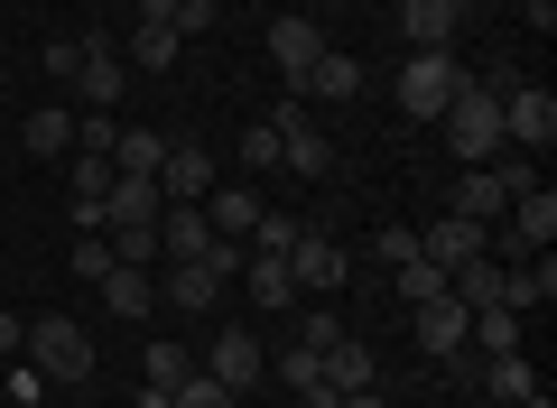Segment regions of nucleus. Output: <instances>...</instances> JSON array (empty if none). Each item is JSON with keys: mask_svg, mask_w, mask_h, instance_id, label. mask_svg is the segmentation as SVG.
<instances>
[{"mask_svg": "<svg viewBox=\"0 0 557 408\" xmlns=\"http://www.w3.org/2000/svg\"><path fill=\"white\" fill-rule=\"evenodd\" d=\"M465 75H474V65H465L456 47H418V57L399 65V112H409V121H437L446 102L465 94Z\"/></svg>", "mask_w": 557, "mask_h": 408, "instance_id": "f257e3e1", "label": "nucleus"}, {"mask_svg": "<svg viewBox=\"0 0 557 408\" xmlns=\"http://www.w3.org/2000/svg\"><path fill=\"white\" fill-rule=\"evenodd\" d=\"M20 353H28V362H38L57 390H84V381H94V334H84L75 316H38Z\"/></svg>", "mask_w": 557, "mask_h": 408, "instance_id": "f03ea898", "label": "nucleus"}, {"mask_svg": "<svg viewBox=\"0 0 557 408\" xmlns=\"http://www.w3.org/2000/svg\"><path fill=\"white\" fill-rule=\"evenodd\" d=\"M548 139H557V94L548 84H511V94H502V149L539 158Z\"/></svg>", "mask_w": 557, "mask_h": 408, "instance_id": "7ed1b4c3", "label": "nucleus"}, {"mask_svg": "<svg viewBox=\"0 0 557 408\" xmlns=\"http://www.w3.org/2000/svg\"><path fill=\"white\" fill-rule=\"evenodd\" d=\"M409 325H418V353H437V362H465V353H474V307H465L456 288L428 297V307H409Z\"/></svg>", "mask_w": 557, "mask_h": 408, "instance_id": "20e7f679", "label": "nucleus"}, {"mask_svg": "<svg viewBox=\"0 0 557 408\" xmlns=\"http://www.w3.org/2000/svg\"><path fill=\"white\" fill-rule=\"evenodd\" d=\"M223 176H214V149L205 139H168V158H159V195L168 205H205Z\"/></svg>", "mask_w": 557, "mask_h": 408, "instance_id": "39448f33", "label": "nucleus"}, {"mask_svg": "<svg viewBox=\"0 0 557 408\" xmlns=\"http://www.w3.org/2000/svg\"><path fill=\"white\" fill-rule=\"evenodd\" d=\"M344 270H354V260H344V242H335V233H317V223L288 242V279H298V297H307V288L335 297V288H344Z\"/></svg>", "mask_w": 557, "mask_h": 408, "instance_id": "423d86ee", "label": "nucleus"}, {"mask_svg": "<svg viewBox=\"0 0 557 408\" xmlns=\"http://www.w3.org/2000/svg\"><path fill=\"white\" fill-rule=\"evenodd\" d=\"M270 57H278V75H288V94L307 102V65L325 57V38H317V20H298V10H278V20H270Z\"/></svg>", "mask_w": 557, "mask_h": 408, "instance_id": "0eeeda50", "label": "nucleus"}, {"mask_svg": "<svg viewBox=\"0 0 557 408\" xmlns=\"http://www.w3.org/2000/svg\"><path fill=\"white\" fill-rule=\"evenodd\" d=\"M418 251L437 260V270H465V260L493 251V223H474V214H437L428 233H418Z\"/></svg>", "mask_w": 557, "mask_h": 408, "instance_id": "6e6552de", "label": "nucleus"}, {"mask_svg": "<svg viewBox=\"0 0 557 408\" xmlns=\"http://www.w3.org/2000/svg\"><path fill=\"white\" fill-rule=\"evenodd\" d=\"M121 84H131V65H121V47L84 38V65H75V102H84V112H112V102H121Z\"/></svg>", "mask_w": 557, "mask_h": 408, "instance_id": "1a4fd4ad", "label": "nucleus"}, {"mask_svg": "<svg viewBox=\"0 0 557 408\" xmlns=\"http://www.w3.org/2000/svg\"><path fill=\"white\" fill-rule=\"evenodd\" d=\"M196 371H214V381H223V390H233V399H242V390H251L260 371H270V353H260L251 334L233 325V334H214V344H205V362H196Z\"/></svg>", "mask_w": 557, "mask_h": 408, "instance_id": "9d476101", "label": "nucleus"}, {"mask_svg": "<svg viewBox=\"0 0 557 408\" xmlns=\"http://www.w3.org/2000/svg\"><path fill=\"white\" fill-rule=\"evenodd\" d=\"M177 57H186V38H177L168 20H139L131 38H121V65H131V75H168Z\"/></svg>", "mask_w": 557, "mask_h": 408, "instance_id": "9b49d317", "label": "nucleus"}, {"mask_svg": "<svg viewBox=\"0 0 557 408\" xmlns=\"http://www.w3.org/2000/svg\"><path fill=\"white\" fill-rule=\"evenodd\" d=\"M94 288H102V307H112V316H131V325H139L149 307H159V279H149V270H131V260H112V270H102Z\"/></svg>", "mask_w": 557, "mask_h": 408, "instance_id": "f8f14e48", "label": "nucleus"}, {"mask_svg": "<svg viewBox=\"0 0 557 408\" xmlns=\"http://www.w3.org/2000/svg\"><path fill=\"white\" fill-rule=\"evenodd\" d=\"M548 242H557V195L548 186L511 195V251H548Z\"/></svg>", "mask_w": 557, "mask_h": 408, "instance_id": "ddd939ff", "label": "nucleus"}, {"mask_svg": "<svg viewBox=\"0 0 557 408\" xmlns=\"http://www.w3.org/2000/svg\"><path fill=\"white\" fill-rule=\"evenodd\" d=\"M205 242H214L205 205H159V251L168 260H205Z\"/></svg>", "mask_w": 557, "mask_h": 408, "instance_id": "4468645a", "label": "nucleus"}, {"mask_svg": "<svg viewBox=\"0 0 557 408\" xmlns=\"http://www.w3.org/2000/svg\"><path fill=\"white\" fill-rule=\"evenodd\" d=\"M502 307H511V316L557 307V260H548V251H530V270H511V279H502Z\"/></svg>", "mask_w": 557, "mask_h": 408, "instance_id": "2eb2a0df", "label": "nucleus"}, {"mask_svg": "<svg viewBox=\"0 0 557 408\" xmlns=\"http://www.w3.org/2000/svg\"><path fill=\"white\" fill-rule=\"evenodd\" d=\"M399 28H409V47H456L465 10L456 0H399Z\"/></svg>", "mask_w": 557, "mask_h": 408, "instance_id": "dca6fc26", "label": "nucleus"}, {"mask_svg": "<svg viewBox=\"0 0 557 408\" xmlns=\"http://www.w3.org/2000/svg\"><path fill=\"white\" fill-rule=\"evenodd\" d=\"M260 214H270V205H260L251 186H214V195H205V223H214L223 242H251V223H260Z\"/></svg>", "mask_w": 557, "mask_h": 408, "instance_id": "f3484780", "label": "nucleus"}, {"mask_svg": "<svg viewBox=\"0 0 557 408\" xmlns=\"http://www.w3.org/2000/svg\"><path fill=\"white\" fill-rule=\"evenodd\" d=\"M325 390H335V399H354V390H381V371H372V353L354 344V334H344L335 353H325V371H317Z\"/></svg>", "mask_w": 557, "mask_h": 408, "instance_id": "a211bd4d", "label": "nucleus"}, {"mask_svg": "<svg viewBox=\"0 0 557 408\" xmlns=\"http://www.w3.org/2000/svg\"><path fill=\"white\" fill-rule=\"evenodd\" d=\"M242 279H251L260 307H298V279H288V251H251L242 260Z\"/></svg>", "mask_w": 557, "mask_h": 408, "instance_id": "6ab92c4d", "label": "nucleus"}, {"mask_svg": "<svg viewBox=\"0 0 557 408\" xmlns=\"http://www.w3.org/2000/svg\"><path fill=\"white\" fill-rule=\"evenodd\" d=\"M539 390V371H530V353H483V399H530Z\"/></svg>", "mask_w": 557, "mask_h": 408, "instance_id": "aec40b11", "label": "nucleus"}, {"mask_svg": "<svg viewBox=\"0 0 557 408\" xmlns=\"http://www.w3.org/2000/svg\"><path fill=\"white\" fill-rule=\"evenodd\" d=\"M159 158H168V131H131V121H121V139H112V176H159Z\"/></svg>", "mask_w": 557, "mask_h": 408, "instance_id": "412c9836", "label": "nucleus"}, {"mask_svg": "<svg viewBox=\"0 0 557 408\" xmlns=\"http://www.w3.org/2000/svg\"><path fill=\"white\" fill-rule=\"evenodd\" d=\"M307 94L317 102H354L362 94V57H335V47H325V57L307 65Z\"/></svg>", "mask_w": 557, "mask_h": 408, "instance_id": "4be33fe9", "label": "nucleus"}, {"mask_svg": "<svg viewBox=\"0 0 557 408\" xmlns=\"http://www.w3.org/2000/svg\"><path fill=\"white\" fill-rule=\"evenodd\" d=\"M214 297H223V279L205 270V260H168V307L196 316V307H214Z\"/></svg>", "mask_w": 557, "mask_h": 408, "instance_id": "5701e85b", "label": "nucleus"}, {"mask_svg": "<svg viewBox=\"0 0 557 408\" xmlns=\"http://www.w3.org/2000/svg\"><path fill=\"white\" fill-rule=\"evenodd\" d=\"M502 279H511V270L483 251V260H465V270H446V288H456L465 307H502Z\"/></svg>", "mask_w": 557, "mask_h": 408, "instance_id": "b1692460", "label": "nucleus"}, {"mask_svg": "<svg viewBox=\"0 0 557 408\" xmlns=\"http://www.w3.org/2000/svg\"><path fill=\"white\" fill-rule=\"evenodd\" d=\"M391 288H399V307H428V297H446V270H437L428 251H409V260L391 270Z\"/></svg>", "mask_w": 557, "mask_h": 408, "instance_id": "393cba45", "label": "nucleus"}, {"mask_svg": "<svg viewBox=\"0 0 557 408\" xmlns=\"http://www.w3.org/2000/svg\"><path fill=\"white\" fill-rule=\"evenodd\" d=\"M20 139H28V149H38V158L75 149V112H65V102H47V112H28V121H20Z\"/></svg>", "mask_w": 557, "mask_h": 408, "instance_id": "a878e982", "label": "nucleus"}, {"mask_svg": "<svg viewBox=\"0 0 557 408\" xmlns=\"http://www.w3.org/2000/svg\"><path fill=\"white\" fill-rule=\"evenodd\" d=\"M511 195H502V176L493 168H465V186H456V214H474V223H493Z\"/></svg>", "mask_w": 557, "mask_h": 408, "instance_id": "bb28decb", "label": "nucleus"}, {"mask_svg": "<svg viewBox=\"0 0 557 408\" xmlns=\"http://www.w3.org/2000/svg\"><path fill=\"white\" fill-rule=\"evenodd\" d=\"M483 353H520V316L511 307H474V362Z\"/></svg>", "mask_w": 557, "mask_h": 408, "instance_id": "cd10ccee", "label": "nucleus"}, {"mask_svg": "<svg viewBox=\"0 0 557 408\" xmlns=\"http://www.w3.org/2000/svg\"><path fill=\"white\" fill-rule=\"evenodd\" d=\"M186 371H196V353H186V344H149V353H139V381H149V390H177Z\"/></svg>", "mask_w": 557, "mask_h": 408, "instance_id": "c85d7f7f", "label": "nucleus"}, {"mask_svg": "<svg viewBox=\"0 0 557 408\" xmlns=\"http://www.w3.org/2000/svg\"><path fill=\"white\" fill-rule=\"evenodd\" d=\"M47 390H57V381H47L38 362H10V371H0V399H10V408H47Z\"/></svg>", "mask_w": 557, "mask_h": 408, "instance_id": "c756f323", "label": "nucleus"}, {"mask_svg": "<svg viewBox=\"0 0 557 408\" xmlns=\"http://www.w3.org/2000/svg\"><path fill=\"white\" fill-rule=\"evenodd\" d=\"M168 408H233V390H223L214 371H186V381L168 390Z\"/></svg>", "mask_w": 557, "mask_h": 408, "instance_id": "7c9ffc66", "label": "nucleus"}, {"mask_svg": "<svg viewBox=\"0 0 557 408\" xmlns=\"http://www.w3.org/2000/svg\"><path fill=\"white\" fill-rule=\"evenodd\" d=\"M317 371H325V353H317V344L278 353V381H288V390H317Z\"/></svg>", "mask_w": 557, "mask_h": 408, "instance_id": "2f4dec72", "label": "nucleus"}, {"mask_svg": "<svg viewBox=\"0 0 557 408\" xmlns=\"http://www.w3.org/2000/svg\"><path fill=\"white\" fill-rule=\"evenodd\" d=\"M298 233H307L298 214H260V223H251V251H288V242H298Z\"/></svg>", "mask_w": 557, "mask_h": 408, "instance_id": "473e14b6", "label": "nucleus"}, {"mask_svg": "<svg viewBox=\"0 0 557 408\" xmlns=\"http://www.w3.org/2000/svg\"><path fill=\"white\" fill-rule=\"evenodd\" d=\"M214 20H223V0H177V20H168V28H177V38H205Z\"/></svg>", "mask_w": 557, "mask_h": 408, "instance_id": "72a5a7b5", "label": "nucleus"}, {"mask_svg": "<svg viewBox=\"0 0 557 408\" xmlns=\"http://www.w3.org/2000/svg\"><path fill=\"white\" fill-rule=\"evenodd\" d=\"M242 168H278V131H270V121L242 131Z\"/></svg>", "mask_w": 557, "mask_h": 408, "instance_id": "f704fd0d", "label": "nucleus"}, {"mask_svg": "<svg viewBox=\"0 0 557 408\" xmlns=\"http://www.w3.org/2000/svg\"><path fill=\"white\" fill-rule=\"evenodd\" d=\"M65 270H75V279H102V270H112V242H102V233H84V242H75V260H65Z\"/></svg>", "mask_w": 557, "mask_h": 408, "instance_id": "c9c22d12", "label": "nucleus"}, {"mask_svg": "<svg viewBox=\"0 0 557 408\" xmlns=\"http://www.w3.org/2000/svg\"><path fill=\"white\" fill-rule=\"evenodd\" d=\"M298 344H317V353H335V344H344V325H335V307H325V297L307 307V334H298Z\"/></svg>", "mask_w": 557, "mask_h": 408, "instance_id": "e433bc0d", "label": "nucleus"}, {"mask_svg": "<svg viewBox=\"0 0 557 408\" xmlns=\"http://www.w3.org/2000/svg\"><path fill=\"white\" fill-rule=\"evenodd\" d=\"M493 176H502V195H530V186H539V168H530L520 149H502V158H493Z\"/></svg>", "mask_w": 557, "mask_h": 408, "instance_id": "4c0bfd02", "label": "nucleus"}, {"mask_svg": "<svg viewBox=\"0 0 557 408\" xmlns=\"http://www.w3.org/2000/svg\"><path fill=\"white\" fill-rule=\"evenodd\" d=\"M75 65H84V38H65V47H47V75H57L65 94H75Z\"/></svg>", "mask_w": 557, "mask_h": 408, "instance_id": "58836bf2", "label": "nucleus"}, {"mask_svg": "<svg viewBox=\"0 0 557 408\" xmlns=\"http://www.w3.org/2000/svg\"><path fill=\"white\" fill-rule=\"evenodd\" d=\"M418 251V233H409V223H381V260H391V270H399V260H409Z\"/></svg>", "mask_w": 557, "mask_h": 408, "instance_id": "ea45409f", "label": "nucleus"}, {"mask_svg": "<svg viewBox=\"0 0 557 408\" xmlns=\"http://www.w3.org/2000/svg\"><path fill=\"white\" fill-rule=\"evenodd\" d=\"M20 344H28V325H20L10 307H0V362H20Z\"/></svg>", "mask_w": 557, "mask_h": 408, "instance_id": "a19ab883", "label": "nucleus"}, {"mask_svg": "<svg viewBox=\"0 0 557 408\" xmlns=\"http://www.w3.org/2000/svg\"><path fill=\"white\" fill-rule=\"evenodd\" d=\"M511 10H520L530 28H557V0H511Z\"/></svg>", "mask_w": 557, "mask_h": 408, "instance_id": "79ce46f5", "label": "nucleus"}, {"mask_svg": "<svg viewBox=\"0 0 557 408\" xmlns=\"http://www.w3.org/2000/svg\"><path fill=\"white\" fill-rule=\"evenodd\" d=\"M139 20H177V0H131Z\"/></svg>", "mask_w": 557, "mask_h": 408, "instance_id": "37998d69", "label": "nucleus"}, {"mask_svg": "<svg viewBox=\"0 0 557 408\" xmlns=\"http://www.w3.org/2000/svg\"><path fill=\"white\" fill-rule=\"evenodd\" d=\"M335 408H391V399H381V390H354V399H335Z\"/></svg>", "mask_w": 557, "mask_h": 408, "instance_id": "c03bdc74", "label": "nucleus"}, {"mask_svg": "<svg viewBox=\"0 0 557 408\" xmlns=\"http://www.w3.org/2000/svg\"><path fill=\"white\" fill-rule=\"evenodd\" d=\"M131 408H168V390H149V381H139V399Z\"/></svg>", "mask_w": 557, "mask_h": 408, "instance_id": "a18cd8bd", "label": "nucleus"}, {"mask_svg": "<svg viewBox=\"0 0 557 408\" xmlns=\"http://www.w3.org/2000/svg\"><path fill=\"white\" fill-rule=\"evenodd\" d=\"M520 408H557V399H548V381H539V390H530V399H520Z\"/></svg>", "mask_w": 557, "mask_h": 408, "instance_id": "49530a36", "label": "nucleus"}, {"mask_svg": "<svg viewBox=\"0 0 557 408\" xmlns=\"http://www.w3.org/2000/svg\"><path fill=\"white\" fill-rule=\"evenodd\" d=\"M483 408H511V399H483Z\"/></svg>", "mask_w": 557, "mask_h": 408, "instance_id": "de8ad7c7", "label": "nucleus"}, {"mask_svg": "<svg viewBox=\"0 0 557 408\" xmlns=\"http://www.w3.org/2000/svg\"><path fill=\"white\" fill-rule=\"evenodd\" d=\"M456 10H474V0H456Z\"/></svg>", "mask_w": 557, "mask_h": 408, "instance_id": "09e8293b", "label": "nucleus"}, {"mask_svg": "<svg viewBox=\"0 0 557 408\" xmlns=\"http://www.w3.org/2000/svg\"><path fill=\"white\" fill-rule=\"evenodd\" d=\"M57 408H75V399H57Z\"/></svg>", "mask_w": 557, "mask_h": 408, "instance_id": "8fccbe9b", "label": "nucleus"}, {"mask_svg": "<svg viewBox=\"0 0 557 408\" xmlns=\"http://www.w3.org/2000/svg\"><path fill=\"white\" fill-rule=\"evenodd\" d=\"M233 408H242V399H233Z\"/></svg>", "mask_w": 557, "mask_h": 408, "instance_id": "3c124183", "label": "nucleus"}]
</instances>
